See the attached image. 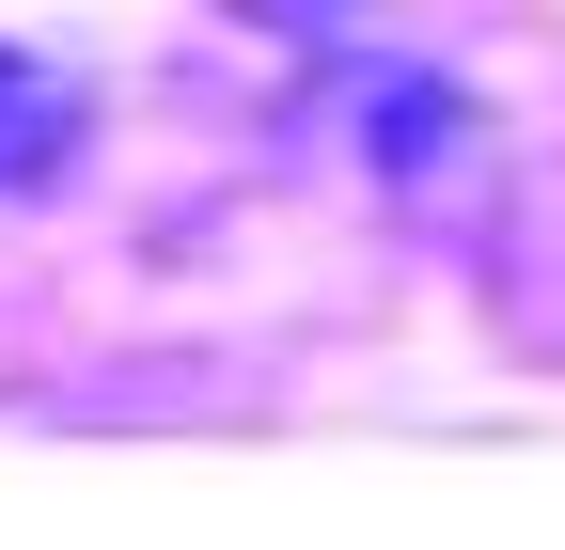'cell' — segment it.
<instances>
[{
	"label": "cell",
	"instance_id": "obj_2",
	"mask_svg": "<svg viewBox=\"0 0 565 550\" xmlns=\"http://www.w3.org/2000/svg\"><path fill=\"white\" fill-rule=\"evenodd\" d=\"M63 173H79V80L0 32V204H32V189H63Z\"/></svg>",
	"mask_w": 565,
	"mask_h": 550
},
{
	"label": "cell",
	"instance_id": "obj_1",
	"mask_svg": "<svg viewBox=\"0 0 565 550\" xmlns=\"http://www.w3.org/2000/svg\"><path fill=\"white\" fill-rule=\"evenodd\" d=\"M362 126H377V189L393 204H456L471 173H487V110L456 95V80H424V63H362Z\"/></svg>",
	"mask_w": 565,
	"mask_h": 550
},
{
	"label": "cell",
	"instance_id": "obj_3",
	"mask_svg": "<svg viewBox=\"0 0 565 550\" xmlns=\"http://www.w3.org/2000/svg\"><path fill=\"white\" fill-rule=\"evenodd\" d=\"M252 32H282V47H362V17L377 0H236Z\"/></svg>",
	"mask_w": 565,
	"mask_h": 550
}]
</instances>
